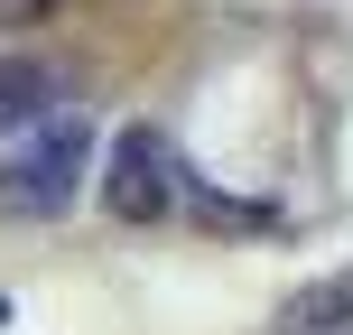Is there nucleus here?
Segmentation results:
<instances>
[{"label":"nucleus","mask_w":353,"mask_h":335,"mask_svg":"<svg viewBox=\"0 0 353 335\" xmlns=\"http://www.w3.org/2000/svg\"><path fill=\"white\" fill-rule=\"evenodd\" d=\"M84 159H93V122L47 103L0 159V224H56L84 195Z\"/></svg>","instance_id":"f257e3e1"},{"label":"nucleus","mask_w":353,"mask_h":335,"mask_svg":"<svg viewBox=\"0 0 353 335\" xmlns=\"http://www.w3.org/2000/svg\"><path fill=\"white\" fill-rule=\"evenodd\" d=\"M176 186H186V168H176L168 131L159 122H121V140L103 159V214L112 224H159V214H176Z\"/></svg>","instance_id":"f03ea898"},{"label":"nucleus","mask_w":353,"mask_h":335,"mask_svg":"<svg viewBox=\"0 0 353 335\" xmlns=\"http://www.w3.org/2000/svg\"><path fill=\"white\" fill-rule=\"evenodd\" d=\"M47 103H56V75L37 56H0V131H28Z\"/></svg>","instance_id":"7ed1b4c3"},{"label":"nucleus","mask_w":353,"mask_h":335,"mask_svg":"<svg viewBox=\"0 0 353 335\" xmlns=\"http://www.w3.org/2000/svg\"><path fill=\"white\" fill-rule=\"evenodd\" d=\"M279 326H298V335L353 326V270H335V280H316V289H298V298L279 307Z\"/></svg>","instance_id":"20e7f679"},{"label":"nucleus","mask_w":353,"mask_h":335,"mask_svg":"<svg viewBox=\"0 0 353 335\" xmlns=\"http://www.w3.org/2000/svg\"><path fill=\"white\" fill-rule=\"evenodd\" d=\"M56 0H0V28H28V19H47Z\"/></svg>","instance_id":"39448f33"},{"label":"nucleus","mask_w":353,"mask_h":335,"mask_svg":"<svg viewBox=\"0 0 353 335\" xmlns=\"http://www.w3.org/2000/svg\"><path fill=\"white\" fill-rule=\"evenodd\" d=\"M0 326H10V289H0Z\"/></svg>","instance_id":"423d86ee"}]
</instances>
